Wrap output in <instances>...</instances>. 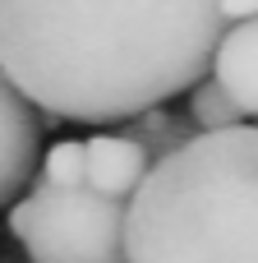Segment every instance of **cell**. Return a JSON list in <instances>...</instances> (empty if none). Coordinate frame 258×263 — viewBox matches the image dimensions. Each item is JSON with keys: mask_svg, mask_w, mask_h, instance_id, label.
Returning <instances> with one entry per match:
<instances>
[{"mask_svg": "<svg viewBox=\"0 0 258 263\" xmlns=\"http://www.w3.org/2000/svg\"><path fill=\"white\" fill-rule=\"evenodd\" d=\"M222 0H0V69L46 116L125 125L208 79Z\"/></svg>", "mask_w": 258, "mask_h": 263, "instance_id": "1", "label": "cell"}, {"mask_svg": "<svg viewBox=\"0 0 258 263\" xmlns=\"http://www.w3.org/2000/svg\"><path fill=\"white\" fill-rule=\"evenodd\" d=\"M125 263H258V125L194 134L125 199Z\"/></svg>", "mask_w": 258, "mask_h": 263, "instance_id": "2", "label": "cell"}, {"mask_svg": "<svg viewBox=\"0 0 258 263\" xmlns=\"http://www.w3.org/2000/svg\"><path fill=\"white\" fill-rule=\"evenodd\" d=\"M9 231L28 263H125V203L88 185H42L9 203Z\"/></svg>", "mask_w": 258, "mask_h": 263, "instance_id": "3", "label": "cell"}, {"mask_svg": "<svg viewBox=\"0 0 258 263\" xmlns=\"http://www.w3.org/2000/svg\"><path fill=\"white\" fill-rule=\"evenodd\" d=\"M42 139H46V116L0 69V213L32 185L42 162Z\"/></svg>", "mask_w": 258, "mask_h": 263, "instance_id": "4", "label": "cell"}, {"mask_svg": "<svg viewBox=\"0 0 258 263\" xmlns=\"http://www.w3.org/2000/svg\"><path fill=\"white\" fill-rule=\"evenodd\" d=\"M148 153L129 134H92L83 139V185L102 199H129L148 176Z\"/></svg>", "mask_w": 258, "mask_h": 263, "instance_id": "5", "label": "cell"}, {"mask_svg": "<svg viewBox=\"0 0 258 263\" xmlns=\"http://www.w3.org/2000/svg\"><path fill=\"white\" fill-rule=\"evenodd\" d=\"M208 74L222 83V92L235 102L240 116H258V18L226 23Z\"/></svg>", "mask_w": 258, "mask_h": 263, "instance_id": "6", "label": "cell"}, {"mask_svg": "<svg viewBox=\"0 0 258 263\" xmlns=\"http://www.w3.org/2000/svg\"><path fill=\"white\" fill-rule=\"evenodd\" d=\"M120 134H129V139L148 153V162H162V157H171L175 148H185L199 129L189 125V116H171L166 106H152V111H143V116L125 120V129H120Z\"/></svg>", "mask_w": 258, "mask_h": 263, "instance_id": "7", "label": "cell"}, {"mask_svg": "<svg viewBox=\"0 0 258 263\" xmlns=\"http://www.w3.org/2000/svg\"><path fill=\"white\" fill-rule=\"evenodd\" d=\"M185 116H189V125L199 129V134H217V129H231V125H240L245 116L235 111V102L222 92V83L208 74V79H199L194 88H189V106H185Z\"/></svg>", "mask_w": 258, "mask_h": 263, "instance_id": "8", "label": "cell"}, {"mask_svg": "<svg viewBox=\"0 0 258 263\" xmlns=\"http://www.w3.org/2000/svg\"><path fill=\"white\" fill-rule=\"evenodd\" d=\"M37 166H42V185H60V190L83 185V139L51 143L46 148V162H37Z\"/></svg>", "mask_w": 258, "mask_h": 263, "instance_id": "9", "label": "cell"}, {"mask_svg": "<svg viewBox=\"0 0 258 263\" xmlns=\"http://www.w3.org/2000/svg\"><path fill=\"white\" fill-rule=\"evenodd\" d=\"M222 14H226V23H245V18H258V0H222Z\"/></svg>", "mask_w": 258, "mask_h": 263, "instance_id": "10", "label": "cell"}]
</instances>
